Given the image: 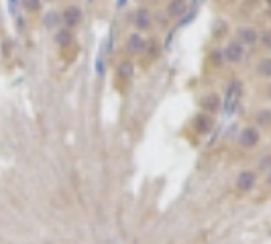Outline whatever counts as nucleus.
<instances>
[{
    "label": "nucleus",
    "instance_id": "f257e3e1",
    "mask_svg": "<svg viewBox=\"0 0 271 244\" xmlns=\"http://www.w3.org/2000/svg\"><path fill=\"white\" fill-rule=\"evenodd\" d=\"M239 145L245 149H253L259 145V131L255 127H245L239 135Z\"/></svg>",
    "mask_w": 271,
    "mask_h": 244
},
{
    "label": "nucleus",
    "instance_id": "f03ea898",
    "mask_svg": "<svg viewBox=\"0 0 271 244\" xmlns=\"http://www.w3.org/2000/svg\"><path fill=\"white\" fill-rule=\"evenodd\" d=\"M243 57H245V49L239 41H230L224 47V59L228 63H239V61H243Z\"/></svg>",
    "mask_w": 271,
    "mask_h": 244
},
{
    "label": "nucleus",
    "instance_id": "7ed1b4c3",
    "mask_svg": "<svg viewBox=\"0 0 271 244\" xmlns=\"http://www.w3.org/2000/svg\"><path fill=\"white\" fill-rule=\"evenodd\" d=\"M82 17H84V15H82V9L72 5V7H67V9L63 11V17H61V19H63L65 27L72 31L74 27H78V25L82 23Z\"/></svg>",
    "mask_w": 271,
    "mask_h": 244
},
{
    "label": "nucleus",
    "instance_id": "20e7f679",
    "mask_svg": "<svg viewBox=\"0 0 271 244\" xmlns=\"http://www.w3.org/2000/svg\"><path fill=\"white\" fill-rule=\"evenodd\" d=\"M255 181H257V173L251 171V169L241 171V173L236 175V187H239L241 191H249V189H253V187H255Z\"/></svg>",
    "mask_w": 271,
    "mask_h": 244
},
{
    "label": "nucleus",
    "instance_id": "39448f33",
    "mask_svg": "<svg viewBox=\"0 0 271 244\" xmlns=\"http://www.w3.org/2000/svg\"><path fill=\"white\" fill-rule=\"evenodd\" d=\"M145 49H147V41H145L139 33H134V35L128 37V41H126V51H128L130 55H141Z\"/></svg>",
    "mask_w": 271,
    "mask_h": 244
},
{
    "label": "nucleus",
    "instance_id": "423d86ee",
    "mask_svg": "<svg viewBox=\"0 0 271 244\" xmlns=\"http://www.w3.org/2000/svg\"><path fill=\"white\" fill-rule=\"evenodd\" d=\"M236 37H239V43L243 45H255L257 41H259V33L255 31V29H251V27H241L239 31H236Z\"/></svg>",
    "mask_w": 271,
    "mask_h": 244
},
{
    "label": "nucleus",
    "instance_id": "0eeeda50",
    "mask_svg": "<svg viewBox=\"0 0 271 244\" xmlns=\"http://www.w3.org/2000/svg\"><path fill=\"white\" fill-rule=\"evenodd\" d=\"M151 13L147 11V9H139L137 13H134V27L137 29H141V31H145V29H149L151 27Z\"/></svg>",
    "mask_w": 271,
    "mask_h": 244
},
{
    "label": "nucleus",
    "instance_id": "6e6552de",
    "mask_svg": "<svg viewBox=\"0 0 271 244\" xmlns=\"http://www.w3.org/2000/svg\"><path fill=\"white\" fill-rule=\"evenodd\" d=\"M194 129H196L200 135L210 133V129H212V116H208V114H198V116L194 118Z\"/></svg>",
    "mask_w": 271,
    "mask_h": 244
},
{
    "label": "nucleus",
    "instance_id": "1a4fd4ad",
    "mask_svg": "<svg viewBox=\"0 0 271 244\" xmlns=\"http://www.w3.org/2000/svg\"><path fill=\"white\" fill-rule=\"evenodd\" d=\"M202 108H204L208 114L218 112V108H220V98H218V94H206V96L202 98Z\"/></svg>",
    "mask_w": 271,
    "mask_h": 244
},
{
    "label": "nucleus",
    "instance_id": "9d476101",
    "mask_svg": "<svg viewBox=\"0 0 271 244\" xmlns=\"http://www.w3.org/2000/svg\"><path fill=\"white\" fill-rule=\"evenodd\" d=\"M55 41H57V45L67 47V45L72 43V31H70V29H59L57 35H55Z\"/></svg>",
    "mask_w": 271,
    "mask_h": 244
},
{
    "label": "nucleus",
    "instance_id": "9b49d317",
    "mask_svg": "<svg viewBox=\"0 0 271 244\" xmlns=\"http://www.w3.org/2000/svg\"><path fill=\"white\" fill-rule=\"evenodd\" d=\"M255 122L261 127H269L271 125V110H261L255 114Z\"/></svg>",
    "mask_w": 271,
    "mask_h": 244
},
{
    "label": "nucleus",
    "instance_id": "f8f14e48",
    "mask_svg": "<svg viewBox=\"0 0 271 244\" xmlns=\"http://www.w3.org/2000/svg\"><path fill=\"white\" fill-rule=\"evenodd\" d=\"M186 9H184V0H172V3H170V15L172 17H180L182 13H184Z\"/></svg>",
    "mask_w": 271,
    "mask_h": 244
},
{
    "label": "nucleus",
    "instance_id": "ddd939ff",
    "mask_svg": "<svg viewBox=\"0 0 271 244\" xmlns=\"http://www.w3.org/2000/svg\"><path fill=\"white\" fill-rule=\"evenodd\" d=\"M43 23H45V27H49V29L57 27V25H59V13H55V11L47 13V15L43 17Z\"/></svg>",
    "mask_w": 271,
    "mask_h": 244
},
{
    "label": "nucleus",
    "instance_id": "4468645a",
    "mask_svg": "<svg viewBox=\"0 0 271 244\" xmlns=\"http://www.w3.org/2000/svg\"><path fill=\"white\" fill-rule=\"evenodd\" d=\"M259 75L261 77H271V57H265L261 63H259Z\"/></svg>",
    "mask_w": 271,
    "mask_h": 244
},
{
    "label": "nucleus",
    "instance_id": "2eb2a0df",
    "mask_svg": "<svg viewBox=\"0 0 271 244\" xmlns=\"http://www.w3.org/2000/svg\"><path fill=\"white\" fill-rule=\"evenodd\" d=\"M118 73L122 75V77H130L132 75V63L126 59V61H122L120 65H118Z\"/></svg>",
    "mask_w": 271,
    "mask_h": 244
},
{
    "label": "nucleus",
    "instance_id": "dca6fc26",
    "mask_svg": "<svg viewBox=\"0 0 271 244\" xmlns=\"http://www.w3.org/2000/svg\"><path fill=\"white\" fill-rule=\"evenodd\" d=\"M23 7L29 13H37L41 9V0H23Z\"/></svg>",
    "mask_w": 271,
    "mask_h": 244
},
{
    "label": "nucleus",
    "instance_id": "f3484780",
    "mask_svg": "<svg viewBox=\"0 0 271 244\" xmlns=\"http://www.w3.org/2000/svg\"><path fill=\"white\" fill-rule=\"evenodd\" d=\"M263 43H265V47H271V31H267L263 35Z\"/></svg>",
    "mask_w": 271,
    "mask_h": 244
},
{
    "label": "nucleus",
    "instance_id": "a211bd4d",
    "mask_svg": "<svg viewBox=\"0 0 271 244\" xmlns=\"http://www.w3.org/2000/svg\"><path fill=\"white\" fill-rule=\"evenodd\" d=\"M267 183L271 185V169H269V175H267Z\"/></svg>",
    "mask_w": 271,
    "mask_h": 244
},
{
    "label": "nucleus",
    "instance_id": "6ab92c4d",
    "mask_svg": "<svg viewBox=\"0 0 271 244\" xmlns=\"http://www.w3.org/2000/svg\"><path fill=\"white\" fill-rule=\"evenodd\" d=\"M267 90H269V96H271V86H269V88H267Z\"/></svg>",
    "mask_w": 271,
    "mask_h": 244
},
{
    "label": "nucleus",
    "instance_id": "aec40b11",
    "mask_svg": "<svg viewBox=\"0 0 271 244\" xmlns=\"http://www.w3.org/2000/svg\"><path fill=\"white\" fill-rule=\"evenodd\" d=\"M267 5H269V7H271V0H267Z\"/></svg>",
    "mask_w": 271,
    "mask_h": 244
}]
</instances>
